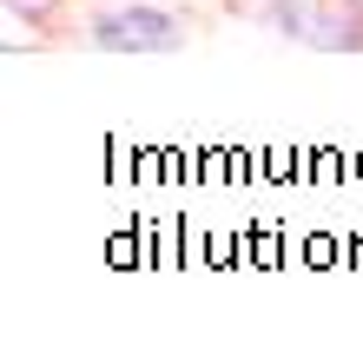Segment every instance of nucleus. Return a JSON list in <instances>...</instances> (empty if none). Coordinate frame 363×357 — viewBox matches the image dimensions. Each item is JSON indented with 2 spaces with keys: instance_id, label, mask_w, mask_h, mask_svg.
<instances>
[{
  "instance_id": "nucleus-1",
  "label": "nucleus",
  "mask_w": 363,
  "mask_h": 357,
  "mask_svg": "<svg viewBox=\"0 0 363 357\" xmlns=\"http://www.w3.org/2000/svg\"><path fill=\"white\" fill-rule=\"evenodd\" d=\"M191 40V20L165 0H125V7H99L86 20V47L99 53H179Z\"/></svg>"
},
{
  "instance_id": "nucleus-2",
  "label": "nucleus",
  "mask_w": 363,
  "mask_h": 357,
  "mask_svg": "<svg viewBox=\"0 0 363 357\" xmlns=\"http://www.w3.org/2000/svg\"><path fill=\"white\" fill-rule=\"evenodd\" d=\"M304 47H337V53H357V47H363V7H357V0H311Z\"/></svg>"
}]
</instances>
